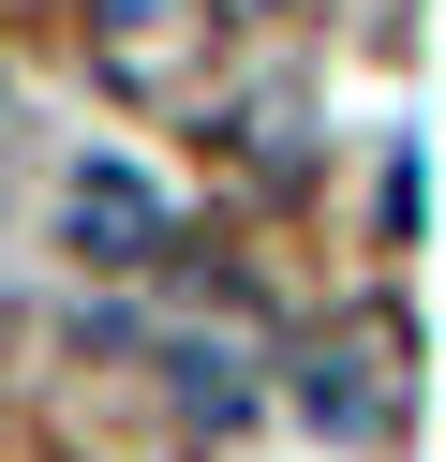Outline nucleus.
<instances>
[{
    "mask_svg": "<svg viewBox=\"0 0 446 462\" xmlns=\"http://www.w3.org/2000/svg\"><path fill=\"white\" fill-rule=\"evenodd\" d=\"M75 254L89 269H149V254H164V194H149L134 164H89L75 180Z\"/></svg>",
    "mask_w": 446,
    "mask_h": 462,
    "instance_id": "1",
    "label": "nucleus"
},
{
    "mask_svg": "<svg viewBox=\"0 0 446 462\" xmlns=\"http://www.w3.org/2000/svg\"><path fill=\"white\" fill-rule=\"evenodd\" d=\"M89 15H119V31H164V15H178V0H89Z\"/></svg>",
    "mask_w": 446,
    "mask_h": 462,
    "instance_id": "2",
    "label": "nucleus"
}]
</instances>
